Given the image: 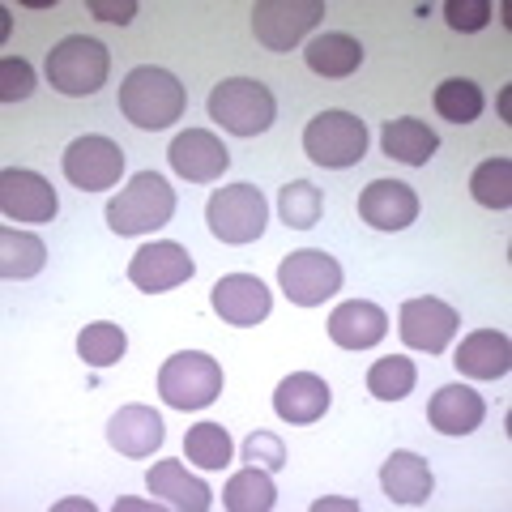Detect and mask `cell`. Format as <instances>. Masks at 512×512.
<instances>
[{"instance_id": "6da1fadb", "label": "cell", "mask_w": 512, "mask_h": 512, "mask_svg": "<svg viewBox=\"0 0 512 512\" xmlns=\"http://www.w3.org/2000/svg\"><path fill=\"white\" fill-rule=\"evenodd\" d=\"M188 107V90L180 86V77L158 69V64H137L133 73L120 82V111L128 124L158 133V128H171L184 116Z\"/></svg>"}, {"instance_id": "7a4b0ae2", "label": "cell", "mask_w": 512, "mask_h": 512, "mask_svg": "<svg viewBox=\"0 0 512 512\" xmlns=\"http://www.w3.org/2000/svg\"><path fill=\"white\" fill-rule=\"evenodd\" d=\"M175 218V188L158 171H137L120 197L107 201V227L116 235H150Z\"/></svg>"}, {"instance_id": "3957f363", "label": "cell", "mask_w": 512, "mask_h": 512, "mask_svg": "<svg viewBox=\"0 0 512 512\" xmlns=\"http://www.w3.org/2000/svg\"><path fill=\"white\" fill-rule=\"evenodd\" d=\"M210 120L235 137H261L278 120L274 90L256 77H227L210 90Z\"/></svg>"}, {"instance_id": "277c9868", "label": "cell", "mask_w": 512, "mask_h": 512, "mask_svg": "<svg viewBox=\"0 0 512 512\" xmlns=\"http://www.w3.org/2000/svg\"><path fill=\"white\" fill-rule=\"evenodd\" d=\"M107 73H111V56L99 39L69 35L47 52V82H52L60 94H69V99H90V94H99L107 86Z\"/></svg>"}, {"instance_id": "5b68a950", "label": "cell", "mask_w": 512, "mask_h": 512, "mask_svg": "<svg viewBox=\"0 0 512 512\" xmlns=\"http://www.w3.org/2000/svg\"><path fill=\"white\" fill-rule=\"evenodd\" d=\"M158 393L171 410H205L222 393V363L205 350H180L158 372Z\"/></svg>"}, {"instance_id": "8992f818", "label": "cell", "mask_w": 512, "mask_h": 512, "mask_svg": "<svg viewBox=\"0 0 512 512\" xmlns=\"http://www.w3.org/2000/svg\"><path fill=\"white\" fill-rule=\"evenodd\" d=\"M303 150L316 167H333V171H346L363 163L367 154V124L350 111H320L316 120H308L303 128Z\"/></svg>"}, {"instance_id": "52a82bcc", "label": "cell", "mask_w": 512, "mask_h": 512, "mask_svg": "<svg viewBox=\"0 0 512 512\" xmlns=\"http://www.w3.org/2000/svg\"><path fill=\"white\" fill-rule=\"evenodd\" d=\"M205 222L222 244H252L265 235L269 222V201L261 197V188L252 184H227L214 188L210 205H205Z\"/></svg>"}, {"instance_id": "ba28073f", "label": "cell", "mask_w": 512, "mask_h": 512, "mask_svg": "<svg viewBox=\"0 0 512 512\" xmlns=\"http://www.w3.org/2000/svg\"><path fill=\"white\" fill-rule=\"evenodd\" d=\"M278 286L299 308H320L342 291V265L320 248H299L278 265Z\"/></svg>"}, {"instance_id": "9c48e42d", "label": "cell", "mask_w": 512, "mask_h": 512, "mask_svg": "<svg viewBox=\"0 0 512 512\" xmlns=\"http://www.w3.org/2000/svg\"><path fill=\"white\" fill-rule=\"evenodd\" d=\"M320 18H325V0H256L252 5V30L269 52H291Z\"/></svg>"}, {"instance_id": "30bf717a", "label": "cell", "mask_w": 512, "mask_h": 512, "mask_svg": "<svg viewBox=\"0 0 512 512\" xmlns=\"http://www.w3.org/2000/svg\"><path fill=\"white\" fill-rule=\"evenodd\" d=\"M461 316L457 308H448L444 299H406L402 312H397V333L410 350H423V355H444L448 342L457 338Z\"/></svg>"}, {"instance_id": "8fae6325", "label": "cell", "mask_w": 512, "mask_h": 512, "mask_svg": "<svg viewBox=\"0 0 512 512\" xmlns=\"http://www.w3.org/2000/svg\"><path fill=\"white\" fill-rule=\"evenodd\" d=\"M124 171V150L103 133H86L64 150V175L73 188L82 192H99V188H116Z\"/></svg>"}, {"instance_id": "7c38bea8", "label": "cell", "mask_w": 512, "mask_h": 512, "mask_svg": "<svg viewBox=\"0 0 512 512\" xmlns=\"http://www.w3.org/2000/svg\"><path fill=\"white\" fill-rule=\"evenodd\" d=\"M192 274H197V261L188 256L184 244H171V239L146 244L141 252H133V261H128V282L146 295H163L171 286L188 282Z\"/></svg>"}, {"instance_id": "4fadbf2b", "label": "cell", "mask_w": 512, "mask_h": 512, "mask_svg": "<svg viewBox=\"0 0 512 512\" xmlns=\"http://www.w3.org/2000/svg\"><path fill=\"white\" fill-rule=\"evenodd\" d=\"M0 210H5L9 222H52L60 201H56V188L39 171L5 167L0 171Z\"/></svg>"}, {"instance_id": "5bb4252c", "label": "cell", "mask_w": 512, "mask_h": 512, "mask_svg": "<svg viewBox=\"0 0 512 512\" xmlns=\"http://www.w3.org/2000/svg\"><path fill=\"white\" fill-rule=\"evenodd\" d=\"M167 158H171L175 175H184L188 184H214V180H222V171L231 167V150L222 146L210 128H188V133H180L171 141Z\"/></svg>"}, {"instance_id": "9a60e30c", "label": "cell", "mask_w": 512, "mask_h": 512, "mask_svg": "<svg viewBox=\"0 0 512 512\" xmlns=\"http://www.w3.org/2000/svg\"><path fill=\"white\" fill-rule=\"evenodd\" d=\"M210 303H214V312L227 320V325L252 329V325H261V320L269 316V308H274V295H269V286L261 278H252V274H227V278L214 282Z\"/></svg>"}, {"instance_id": "2e32d148", "label": "cell", "mask_w": 512, "mask_h": 512, "mask_svg": "<svg viewBox=\"0 0 512 512\" xmlns=\"http://www.w3.org/2000/svg\"><path fill=\"white\" fill-rule=\"evenodd\" d=\"M359 218L376 231H406L419 218V197L402 180H372L359 197Z\"/></svg>"}, {"instance_id": "e0dca14e", "label": "cell", "mask_w": 512, "mask_h": 512, "mask_svg": "<svg viewBox=\"0 0 512 512\" xmlns=\"http://www.w3.org/2000/svg\"><path fill=\"white\" fill-rule=\"evenodd\" d=\"M384 333H389V316L367 299H346L329 316V338L342 350H372L384 342Z\"/></svg>"}, {"instance_id": "ac0fdd59", "label": "cell", "mask_w": 512, "mask_h": 512, "mask_svg": "<svg viewBox=\"0 0 512 512\" xmlns=\"http://www.w3.org/2000/svg\"><path fill=\"white\" fill-rule=\"evenodd\" d=\"M427 419L440 436H470V431L483 427L487 402L470 389V384H444V389H436V397H431Z\"/></svg>"}, {"instance_id": "d6986e66", "label": "cell", "mask_w": 512, "mask_h": 512, "mask_svg": "<svg viewBox=\"0 0 512 512\" xmlns=\"http://www.w3.org/2000/svg\"><path fill=\"white\" fill-rule=\"evenodd\" d=\"M380 487L384 495H389L393 504L402 508H414V504H427L431 491H436V478H431V466L410 453V448H397V453H389V461L380 466Z\"/></svg>"}, {"instance_id": "ffe728a7", "label": "cell", "mask_w": 512, "mask_h": 512, "mask_svg": "<svg viewBox=\"0 0 512 512\" xmlns=\"http://www.w3.org/2000/svg\"><path fill=\"white\" fill-rule=\"evenodd\" d=\"M329 402H333V393H329V384L320 380L316 372H291V376L278 384V393H274L278 419L282 423H295V427L325 419Z\"/></svg>"}, {"instance_id": "44dd1931", "label": "cell", "mask_w": 512, "mask_h": 512, "mask_svg": "<svg viewBox=\"0 0 512 512\" xmlns=\"http://www.w3.org/2000/svg\"><path fill=\"white\" fill-rule=\"evenodd\" d=\"M163 436H167V427L158 419V410H150V406H124L111 414V423H107V440L124 457H154V448L163 444Z\"/></svg>"}, {"instance_id": "7402d4cb", "label": "cell", "mask_w": 512, "mask_h": 512, "mask_svg": "<svg viewBox=\"0 0 512 512\" xmlns=\"http://www.w3.org/2000/svg\"><path fill=\"white\" fill-rule=\"evenodd\" d=\"M146 487L167 508H180V512H205L214 504V491L197 474H188L184 461H154V470L146 474Z\"/></svg>"}, {"instance_id": "603a6c76", "label": "cell", "mask_w": 512, "mask_h": 512, "mask_svg": "<svg viewBox=\"0 0 512 512\" xmlns=\"http://www.w3.org/2000/svg\"><path fill=\"white\" fill-rule=\"evenodd\" d=\"M457 372L470 380H500L512 367V342L500 329H478L457 346Z\"/></svg>"}, {"instance_id": "cb8c5ba5", "label": "cell", "mask_w": 512, "mask_h": 512, "mask_svg": "<svg viewBox=\"0 0 512 512\" xmlns=\"http://www.w3.org/2000/svg\"><path fill=\"white\" fill-rule=\"evenodd\" d=\"M303 60H308V69L316 77H350L363 64V43L355 35H346V30H325V35H316L308 47H303Z\"/></svg>"}, {"instance_id": "d4e9b609", "label": "cell", "mask_w": 512, "mask_h": 512, "mask_svg": "<svg viewBox=\"0 0 512 512\" xmlns=\"http://www.w3.org/2000/svg\"><path fill=\"white\" fill-rule=\"evenodd\" d=\"M380 141H384V154L397 158V163H406V167H427L431 158H436V150H440L436 128H427L423 120H414V116L389 120Z\"/></svg>"}, {"instance_id": "484cf974", "label": "cell", "mask_w": 512, "mask_h": 512, "mask_svg": "<svg viewBox=\"0 0 512 512\" xmlns=\"http://www.w3.org/2000/svg\"><path fill=\"white\" fill-rule=\"evenodd\" d=\"M47 265V244L39 235L18 231V227H0V278L5 282H26L43 274Z\"/></svg>"}, {"instance_id": "4316f807", "label": "cell", "mask_w": 512, "mask_h": 512, "mask_svg": "<svg viewBox=\"0 0 512 512\" xmlns=\"http://www.w3.org/2000/svg\"><path fill=\"white\" fill-rule=\"evenodd\" d=\"M222 504L231 512H269L278 504V487H274V478H269V470L248 466V470L231 474L227 491H222Z\"/></svg>"}, {"instance_id": "83f0119b", "label": "cell", "mask_w": 512, "mask_h": 512, "mask_svg": "<svg viewBox=\"0 0 512 512\" xmlns=\"http://www.w3.org/2000/svg\"><path fill=\"white\" fill-rule=\"evenodd\" d=\"M414 384H419V367L402 355L376 359L372 372H367V393H372L376 402H402V397L414 393Z\"/></svg>"}, {"instance_id": "f1b7e54d", "label": "cell", "mask_w": 512, "mask_h": 512, "mask_svg": "<svg viewBox=\"0 0 512 512\" xmlns=\"http://www.w3.org/2000/svg\"><path fill=\"white\" fill-rule=\"evenodd\" d=\"M470 197L487 210H508L512 205V158H487L470 175Z\"/></svg>"}, {"instance_id": "f546056e", "label": "cell", "mask_w": 512, "mask_h": 512, "mask_svg": "<svg viewBox=\"0 0 512 512\" xmlns=\"http://www.w3.org/2000/svg\"><path fill=\"white\" fill-rule=\"evenodd\" d=\"M231 448L235 444L222 423H197V427H188V436H184V453L192 466H201V470H222L231 461Z\"/></svg>"}, {"instance_id": "4dcf8cb0", "label": "cell", "mask_w": 512, "mask_h": 512, "mask_svg": "<svg viewBox=\"0 0 512 512\" xmlns=\"http://www.w3.org/2000/svg\"><path fill=\"white\" fill-rule=\"evenodd\" d=\"M483 90H478L470 77H448V82L436 86V111L444 120H453V124H474L478 116H483Z\"/></svg>"}, {"instance_id": "1f68e13d", "label": "cell", "mask_w": 512, "mask_h": 512, "mask_svg": "<svg viewBox=\"0 0 512 512\" xmlns=\"http://www.w3.org/2000/svg\"><path fill=\"white\" fill-rule=\"evenodd\" d=\"M278 210H282V222L295 231H308L320 222V210H325V197L312 180H291L282 192H278Z\"/></svg>"}, {"instance_id": "d6a6232c", "label": "cell", "mask_w": 512, "mask_h": 512, "mask_svg": "<svg viewBox=\"0 0 512 512\" xmlns=\"http://www.w3.org/2000/svg\"><path fill=\"white\" fill-rule=\"evenodd\" d=\"M128 350V338L120 325H111V320H94V325L82 329V338H77V355H82L90 367H111L120 363Z\"/></svg>"}, {"instance_id": "836d02e7", "label": "cell", "mask_w": 512, "mask_h": 512, "mask_svg": "<svg viewBox=\"0 0 512 512\" xmlns=\"http://www.w3.org/2000/svg\"><path fill=\"white\" fill-rule=\"evenodd\" d=\"M35 94V69L22 56H5L0 60V99L5 103H22Z\"/></svg>"}, {"instance_id": "e575fe53", "label": "cell", "mask_w": 512, "mask_h": 512, "mask_svg": "<svg viewBox=\"0 0 512 512\" xmlns=\"http://www.w3.org/2000/svg\"><path fill=\"white\" fill-rule=\"evenodd\" d=\"M244 457L252 461V466H261V470H282L286 466V444L274 436V431H252L248 444H244Z\"/></svg>"}, {"instance_id": "d590c367", "label": "cell", "mask_w": 512, "mask_h": 512, "mask_svg": "<svg viewBox=\"0 0 512 512\" xmlns=\"http://www.w3.org/2000/svg\"><path fill=\"white\" fill-rule=\"evenodd\" d=\"M444 18L453 30H461V35H474V30H483L491 22V5L487 0H448Z\"/></svg>"}, {"instance_id": "8d00e7d4", "label": "cell", "mask_w": 512, "mask_h": 512, "mask_svg": "<svg viewBox=\"0 0 512 512\" xmlns=\"http://www.w3.org/2000/svg\"><path fill=\"white\" fill-rule=\"evenodd\" d=\"M86 9L99 22H116V26H128L137 18V0H86Z\"/></svg>"}]
</instances>
